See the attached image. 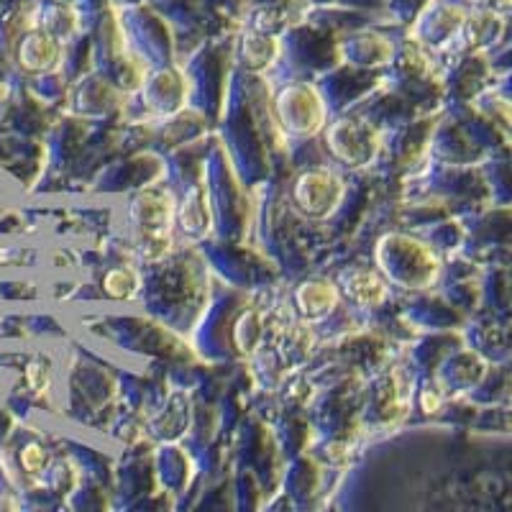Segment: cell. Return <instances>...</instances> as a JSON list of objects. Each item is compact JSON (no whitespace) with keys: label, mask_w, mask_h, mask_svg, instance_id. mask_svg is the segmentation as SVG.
I'll return each instance as SVG.
<instances>
[{"label":"cell","mask_w":512,"mask_h":512,"mask_svg":"<svg viewBox=\"0 0 512 512\" xmlns=\"http://www.w3.org/2000/svg\"><path fill=\"white\" fill-rule=\"evenodd\" d=\"M105 290L111 292L113 297H128L136 290V282L131 272L116 269V272H108V277H105Z\"/></svg>","instance_id":"obj_1"}]
</instances>
